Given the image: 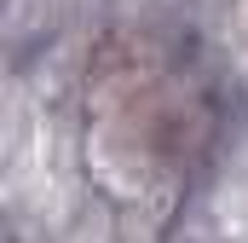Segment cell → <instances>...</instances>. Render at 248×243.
Listing matches in <instances>:
<instances>
[{
	"instance_id": "obj_1",
	"label": "cell",
	"mask_w": 248,
	"mask_h": 243,
	"mask_svg": "<svg viewBox=\"0 0 248 243\" xmlns=\"http://www.w3.org/2000/svg\"><path fill=\"white\" fill-rule=\"evenodd\" d=\"M87 133L133 197L173 191L214 139L208 87L150 29H104L87 52Z\"/></svg>"
}]
</instances>
